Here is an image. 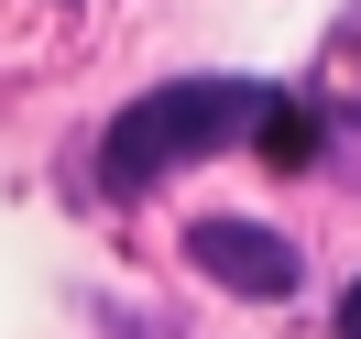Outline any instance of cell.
I'll return each mask as SVG.
<instances>
[{"mask_svg": "<svg viewBox=\"0 0 361 339\" xmlns=\"http://www.w3.org/2000/svg\"><path fill=\"white\" fill-rule=\"evenodd\" d=\"M274 110L263 77H176V88L132 99V110L99 132V186L110 197H142V186H164V164H197L219 154V142H252Z\"/></svg>", "mask_w": 361, "mask_h": 339, "instance_id": "obj_1", "label": "cell"}, {"mask_svg": "<svg viewBox=\"0 0 361 339\" xmlns=\"http://www.w3.org/2000/svg\"><path fill=\"white\" fill-rule=\"evenodd\" d=\"M186 263H197L208 285H230V295H263V307H285V295L307 285L295 241L263 230V219H197V230H186Z\"/></svg>", "mask_w": 361, "mask_h": 339, "instance_id": "obj_2", "label": "cell"}, {"mask_svg": "<svg viewBox=\"0 0 361 339\" xmlns=\"http://www.w3.org/2000/svg\"><path fill=\"white\" fill-rule=\"evenodd\" d=\"M252 142H263L274 164H307V154H317V121L295 110V99H274V110H263V132H252Z\"/></svg>", "mask_w": 361, "mask_h": 339, "instance_id": "obj_3", "label": "cell"}, {"mask_svg": "<svg viewBox=\"0 0 361 339\" xmlns=\"http://www.w3.org/2000/svg\"><path fill=\"white\" fill-rule=\"evenodd\" d=\"M339 339H361V273H350V295H339Z\"/></svg>", "mask_w": 361, "mask_h": 339, "instance_id": "obj_4", "label": "cell"}]
</instances>
